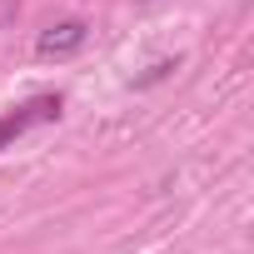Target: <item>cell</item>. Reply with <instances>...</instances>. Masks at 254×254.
I'll use <instances>...</instances> for the list:
<instances>
[{"mask_svg": "<svg viewBox=\"0 0 254 254\" xmlns=\"http://www.w3.org/2000/svg\"><path fill=\"white\" fill-rule=\"evenodd\" d=\"M85 45V25L80 20H60V25H50L40 40H35V55L40 60H60V55H75Z\"/></svg>", "mask_w": 254, "mask_h": 254, "instance_id": "7a4b0ae2", "label": "cell"}, {"mask_svg": "<svg viewBox=\"0 0 254 254\" xmlns=\"http://www.w3.org/2000/svg\"><path fill=\"white\" fill-rule=\"evenodd\" d=\"M50 120H60V95H35V100L15 105L10 115H0V150L10 140H20L25 130H35V125H50Z\"/></svg>", "mask_w": 254, "mask_h": 254, "instance_id": "6da1fadb", "label": "cell"}]
</instances>
